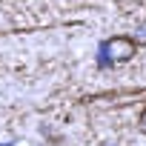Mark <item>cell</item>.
Instances as JSON below:
<instances>
[{"label": "cell", "instance_id": "1", "mask_svg": "<svg viewBox=\"0 0 146 146\" xmlns=\"http://www.w3.org/2000/svg\"><path fill=\"white\" fill-rule=\"evenodd\" d=\"M135 52H137V40H132L126 35L109 37L98 49V66L100 69H109V66H117V63H129L135 57Z\"/></svg>", "mask_w": 146, "mask_h": 146}, {"label": "cell", "instance_id": "2", "mask_svg": "<svg viewBox=\"0 0 146 146\" xmlns=\"http://www.w3.org/2000/svg\"><path fill=\"white\" fill-rule=\"evenodd\" d=\"M137 129L146 135V109H143V112H140V117H137Z\"/></svg>", "mask_w": 146, "mask_h": 146}]
</instances>
